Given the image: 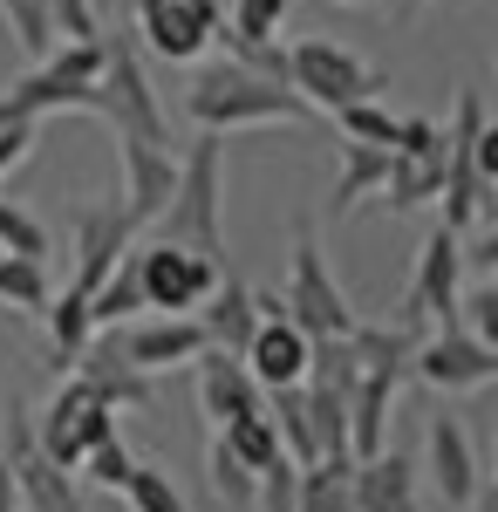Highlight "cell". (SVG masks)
<instances>
[{"instance_id": "6", "label": "cell", "mask_w": 498, "mask_h": 512, "mask_svg": "<svg viewBox=\"0 0 498 512\" xmlns=\"http://www.w3.org/2000/svg\"><path fill=\"white\" fill-rule=\"evenodd\" d=\"M96 69H103V35L96 41H55L35 62V76H21L7 89V103H14L21 117H35V123L62 117V110L96 117Z\"/></svg>"}, {"instance_id": "9", "label": "cell", "mask_w": 498, "mask_h": 512, "mask_svg": "<svg viewBox=\"0 0 498 512\" xmlns=\"http://www.w3.org/2000/svg\"><path fill=\"white\" fill-rule=\"evenodd\" d=\"M458 280H464V239L451 226H430L417 253V274L403 287V328H458Z\"/></svg>"}, {"instance_id": "35", "label": "cell", "mask_w": 498, "mask_h": 512, "mask_svg": "<svg viewBox=\"0 0 498 512\" xmlns=\"http://www.w3.org/2000/svg\"><path fill=\"white\" fill-rule=\"evenodd\" d=\"M0 14H7V35L21 41L28 55H48L55 48V21H48V0H0Z\"/></svg>"}, {"instance_id": "17", "label": "cell", "mask_w": 498, "mask_h": 512, "mask_svg": "<svg viewBox=\"0 0 498 512\" xmlns=\"http://www.w3.org/2000/svg\"><path fill=\"white\" fill-rule=\"evenodd\" d=\"M76 376H89L96 403H110V410H151L157 403V376H144V369L123 362V349H116L110 328L89 335V349L76 355Z\"/></svg>"}, {"instance_id": "14", "label": "cell", "mask_w": 498, "mask_h": 512, "mask_svg": "<svg viewBox=\"0 0 498 512\" xmlns=\"http://www.w3.org/2000/svg\"><path fill=\"white\" fill-rule=\"evenodd\" d=\"M7 472H14V492H21L28 512H82V492L69 485V472L35 451V424L28 417H7Z\"/></svg>"}, {"instance_id": "36", "label": "cell", "mask_w": 498, "mask_h": 512, "mask_svg": "<svg viewBox=\"0 0 498 512\" xmlns=\"http://www.w3.org/2000/svg\"><path fill=\"white\" fill-rule=\"evenodd\" d=\"M335 123H342V137H355V144H396V117L383 110V96H362V103H342L335 110Z\"/></svg>"}, {"instance_id": "38", "label": "cell", "mask_w": 498, "mask_h": 512, "mask_svg": "<svg viewBox=\"0 0 498 512\" xmlns=\"http://www.w3.org/2000/svg\"><path fill=\"white\" fill-rule=\"evenodd\" d=\"M458 328L498 349V287H492V280H485V287H471V294H458Z\"/></svg>"}, {"instance_id": "13", "label": "cell", "mask_w": 498, "mask_h": 512, "mask_svg": "<svg viewBox=\"0 0 498 512\" xmlns=\"http://www.w3.org/2000/svg\"><path fill=\"white\" fill-rule=\"evenodd\" d=\"M69 219H76V267H69V287H76V294H96L103 274L130 253L137 226H130V212H123L116 198H76Z\"/></svg>"}, {"instance_id": "12", "label": "cell", "mask_w": 498, "mask_h": 512, "mask_svg": "<svg viewBox=\"0 0 498 512\" xmlns=\"http://www.w3.org/2000/svg\"><path fill=\"white\" fill-rule=\"evenodd\" d=\"M410 376H417L423 390H444V396L485 390V383L498 376V349H492V342H478V335H464V328H437V335H423V342H417Z\"/></svg>"}, {"instance_id": "18", "label": "cell", "mask_w": 498, "mask_h": 512, "mask_svg": "<svg viewBox=\"0 0 498 512\" xmlns=\"http://www.w3.org/2000/svg\"><path fill=\"white\" fill-rule=\"evenodd\" d=\"M430 485L451 512L471 506V492L485 485V465H478V444L458 417H430Z\"/></svg>"}, {"instance_id": "11", "label": "cell", "mask_w": 498, "mask_h": 512, "mask_svg": "<svg viewBox=\"0 0 498 512\" xmlns=\"http://www.w3.org/2000/svg\"><path fill=\"white\" fill-rule=\"evenodd\" d=\"M137 28V48L157 55V62H198L212 48V28H219V0H137L130 14Z\"/></svg>"}, {"instance_id": "2", "label": "cell", "mask_w": 498, "mask_h": 512, "mask_svg": "<svg viewBox=\"0 0 498 512\" xmlns=\"http://www.w3.org/2000/svg\"><path fill=\"white\" fill-rule=\"evenodd\" d=\"M219 158H226V137L198 130L192 151L178 158V185H171V198H164V212L151 219L157 239H171V246H192V253H205V260H212V267H226V219H219Z\"/></svg>"}, {"instance_id": "10", "label": "cell", "mask_w": 498, "mask_h": 512, "mask_svg": "<svg viewBox=\"0 0 498 512\" xmlns=\"http://www.w3.org/2000/svg\"><path fill=\"white\" fill-rule=\"evenodd\" d=\"M444 185V123L430 117H396V144H389L383 171V205L389 212H417Z\"/></svg>"}, {"instance_id": "45", "label": "cell", "mask_w": 498, "mask_h": 512, "mask_svg": "<svg viewBox=\"0 0 498 512\" xmlns=\"http://www.w3.org/2000/svg\"><path fill=\"white\" fill-rule=\"evenodd\" d=\"M342 7H355V0H342Z\"/></svg>"}, {"instance_id": "16", "label": "cell", "mask_w": 498, "mask_h": 512, "mask_svg": "<svg viewBox=\"0 0 498 512\" xmlns=\"http://www.w3.org/2000/svg\"><path fill=\"white\" fill-rule=\"evenodd\" d=\"M116 349L144 376H171V369H192L198 355H205V328H198V315H157L144 328H130Z\"/></svg>"}, {"instance_id": "32", "label": "cell", "mask_w": 498, "mask_h": 512, "mask_svg": "<svg viewBox=\"0 0 498 512\" xmlns=\"http://www.w3.org/2000/svg\"><path fill=\"white\" fill-rule=\"evenodd\" d=\"M253 506H260V512H301V465H294L287 451H273L267 465H260Z\"/></svg>"}, {"instance_id": "27", "label": "cell", "mask_w": 498, "mask_h": 512, "mask_svg": "<svg viewBox=\"0 0 498 512\" xmlns=\"http://www.w3.org/2000/svg\"><path fill=\"white\" fill-rule=\"evenodd\" d=\"M0 301L21 308V315H41L55 301V280H48V260H28V253H0Z\"/></svg>"}, {"instance_id": "39", "label": "cell", "mask_w": 498, "mask_h": 512, "mask_svg": "<svg viewBox=\"0 0 498 512\" xmlns=\"http://www.w3.org/2000/svg\"><path fill=\"white\" fill-rule=\"evenodd\" d=\"M130 465H137V458H130V444H123V437H110V444L82 451V465H76V472H89L96 485H103V492H116V485L130 478Z\"/></svg>"}, {"instance_id": "31", "label": "cell", "mask_w": 498, "mask_h": 512, "mask_svg": "<svg viewBox=\"0 0 498 512\" xmlns=\"http://www.w3.org/2000/svg\"><path fill=\"white\" fill-rule=\"evenodd\" d=\"M116 492H123V506H130V512H192V506H185V492L171 485V472H157V465H130V478H123Z\"/></svg>"}, {"instance_id": "1", "label": "cell", "mask_w": 498, "mask_h": 512, "mask_svg": "<svg viewBox=\"0 0 498 512\" xmlns=\"http://www.w3.org/2000/svg\"><path fill=\"white\" fill-rule=\"evenodd\" d=\"M185 110H192V123H198V130H212V137L260 130V123H314L307 96H294L287 82H273V76L239 69V62H212V69H198L192 89H185Z\"/></svg>"}, {"instance_id": "30", "label": "cell", "mask_w": 498, "mask_h": 512, "mask_svg": "<svg viewBox=\"0 0 498 512\" xmlns=\"http://www.w3.org/2000/svg\"><path fill=\"white\" fill-rule=\"evenodd\" d=\"M219 444H226V451L239 458V465H246V472H260L273 451H280V437H273V417H267V410H246V417L219 424Z\"/></svg>"}, {"instance_id": "7", "label": "cell", "mask_w": 498, "mask_h": 512, "mask_svg": "<svg viewBox=\"0 0 498 512\" xmlns=\"http://www.w3.org/2000/svg\"><path fill=\"white\" fill-rule=\"evenodd\" d=\"M273 294H280V315L294 321L301 335H348V328L362 321L355 308H348V294L335 287L314 233L294 239V253H287V287H273Z\"/></svg>"}, {"instance_id": "19", "label": "cell", "mask_w": 498, "mask_h": 512, "mask_svg": "<svg viewBox=\"0 0 498 512\" xmlns=\"http://www.w3.org/2000/svg\"><path fill=\"white\" fill-rule=\"evenodd\" d=\"M348 499L355 512H423L417 499V465L403 458V451H369V458H355V472H348Z\"/></svg>"}, {"instance_id": "3", "label": "cell", "mask_w": 498, "mask_h": 512, "mask_svg": "<svg viewBox=\"0 0 498 512\" xmlns=\"http://www.w3.org/2000/svg\"><path fill=\"white\" fill-rule=\"evenodd\" d=\"M96 117L110 123L116 137H137V144H164V151H171V123H164V103H157L151 69H144V48H137L130 28H110V35H103Z\"/></svg>"}, {"instance_id": "26", "label": "cell", "mask_w": 498, "mask_h": 512, "mask_svg": "<svg viewBox=\"0 0 498 512\" xmlns=\"http://www.w3.org/2000/svg\"><path fill=\"white\" fill-rule=\"evenodd\" d=\"M307 390V431H314V458H348V396L328 383H301Z\"/></svg>"}, {"instance_id": "29", "label": "cell", "mask_w": 498, "mask_h": 512, "mask_svg": "<svg viewBox=\"0 0 498 512\" xmlns=\"http://www.w3.org/2000/svg\"><path fill=\"white\" fill-rule=\"evenodd\" d=\"M348 472H355V458H314V465H301V512H355Z\"/></svg>"}, {"instance_id": "41", "label": "cell", "mask_w": 498, "mask_h": 512, "mask_svg": "<svg viewBox=\"0 0 498 512\" xmlns=\"http://www.w3.org/2000/svg\"><path fill=\"white\" fill-rule=\"evenodd\" d=\"M35 130H41V123H7V130H0V178H7L14 164H28V151H35Z\"/></svg>"}, {"instance_id": "5", "label": "cell", "mask_w": 498, "mask_h": 512, "mask_svg": "<svg viewBox=\"0 0 498 512\" xmlns=\"http://www.w3.org/2000/svg\"><path fill=\"white\" fill-rule=\"evenodd\" d=\"M287 89L294 96H307V110L314 117H335L342 103H362V96H383L389 76L383 69H369L355 48H342V41L328 35H307L287 48Z\"/></svg>"}, {"instance_id": "42", "label": "cell", "mask_w": 498, "mask_h": 512, "mask_svg": "<svg viewBox=\"0 0 498 512\" xmlns=\"http://www.w3.org/2000/svg\"><path fill=\"white\" fill-rule=\"evenodd\" d=\"M96 7V21H116V28H130V14H137V0H89Z\"/></svg>"}, {"instance_id": "8", "label": "cell", "mask_w": 498, "mask_h": 512, "mask_svg": "<svg viewBox=\"0 0 498 512\" xmlns=\"http://www.w3.org/2000/svg\"><path fill=\"white\" fill-rule=\"evenodd\" d=\"M137 260V287H144V308L157 315H198V301L226 280V267H212L192 246H171V239H151V246H130Z\"/></svg>"}, {"instance_id": "15", "label": "cell", "mask_w": 498, "mask_h": 512, "mask_svg": "<svg viewBox=\"0 0 498 512\" xmlns=\"http://www.w3.org/2000/svg\"><path fill=\"white\" fill-rule=\"evenodd\" d=\"M116 171H123V192L116 205L130 212V226H151L164 212V198L178 185V158L164 144H137V137H116Z\"/></svg>"}, {"instance_id": "34", "label": "cell", "mask_w": 498, "mask_h": 512, "mask_svg": "<svg viewBox=\"0 0 498 512\" xmlns=\"http://www.w3.org/2000/svg\"><path fill=\"white\" fill-rule=\"evenodd\" d=\"M287 7H294V0H232V7H219V21H226L232 35H246V41H280Z\"/></svg>"}, {"instance_id": "43", "label": "cell", "mask_w": 498, "mask_h": 512, "mask_svg": "<svg viewBox=\"0 0 498 512\" xmlns=\"http://www.w3.org/2000/svg\"><path fill=\"white\" fill-rule=\"evenodd\" d=\"M423 7H430V0H389V14H396V21H417Z\"/></svg>"}, {"instance_id": "25", "label": "cell", "mask_w": 498, "mask_h": 512, "mask_svg": "<svg viewBox=\"0 0 498 512\" xmlns=\"http://www.w3.org/2000/svg\"><path fill=\"white\" fill-rule=\"evenodd\" d=\"M41 321H48V355H55V376H69V369H76V355L89 349V335H96V321H89V294L62 287V294L41 308Z\"/></svg>"}, {"instance_id": "20", "label": "cell", "mask_w": 498, "mask_h": 512, "mask_svg": "<svg viewBox=\"0 0 498 512\" xmlns=\"http://www.w3.org/2000/svg\"><path fill=\"white\" fill-rule=\"evenodd\" d=\"M239 362L253 369V383H260V390L301 383V376H307V335H301V328H294L287 315H260V328L246 335Z\"/></svg>"}, {"instance_id": "21", "label": "cell", "mask_w": 498, "mask_h": 512, "mask_svg": "<svg viewBox=\"0 0 498 512\" xmlns=\"http://www.w3.org/2000/svg\"><path fill=\"white\" fill-rule=\"evenodd\" d=\"M192 369H198V403H205L212 424H232V417H246V410H267V390L253 383V369H246L239 355L205 349Z\"/></svg>"}, {"instance_id": "24", "label": "cell", "mask_w": 498, "mask_h": 512, "mask_svg": "<svg viewBox=\"0 0 498 512\" xmlns=\"http://www.w3.org/2000/svg\"><path fill=\"white\" fill-rule=\"evenodd\" d=\"M198 328H205V349L239 355V349H246V335L260 328V315H253V287H239V280H219V287L198 301Z\"/></svg>"}, {"instance_id": "4", "label": "cell", "mask_w": 498, "mask_h": 512, "mask_svg": "<svg viewBox=\"0 0 498 512\" xmlns=\"http://www.w3.org/2000/svg\"><path fill=\"white\" fill-rule=\"evenodd\" d=\"M478 130H485V96L478 89H458V110H451V130H444V185H437V205H444V219L437 226H451V233H478V226H492L498 212V185L478 171Z\"/></svg>"}, {"instance_id": "44", "label": "cell", "mask_w": 498, "mask_h": 512, "mask_svg": "<svg viewBox=\"0 0 498 512\" xmlns=\"http://www.w3.org/2000/svg\"><path fill=\"white\" fill-rule=\"evenodd\" d=\"M7 123H35V117H21V110H14V103L0 96V130H7Z\"/></svg>"}, {"instance_id": "23", "label": "cell", "mask_w": 498, "mask_h": 512, "mask_svg": "<svg viewBox=\"0 0 498 512\" xmlns=\"http://www.w3.org/2000/svg\"><path fill=\"white\" fill-rule=\"evenodd\" d=\"M335 158H342V171H335V192H328V219L342 226V219L355 212V205H362V198L383 192L389 151H383V144H355V137H342V144H335Z\"/></svg>"}, {"instance_id": "22", "label": "cell", "mask_w": 498, "mask_h": 512, "mask_svg": "<svg viewBox=\"0 0 498 512\" xmlns=\"http://www.w3.org/2000/svg\"><path fill=\"white\" fill-rule=\"evenodd\" d=\"M396 383L389 369H362L355 390H348V458H369L389 444V403H396Z\"/></svg>"}, {"instance_id": "33", "label": "cell", "mask_w": 498, "mask_h": 512, "mask_svg": "<svg viewBox=\"0 0 498 512\" xmlns=\"http://www.w3.org/2000/svg\"><path fill=\"white\" fill-rule=\"evenodd\" d=\"M205 472H212V492H219L232 512H253V485H260V472H246L219 437H212V451H205Z\"/></svg>"}, {"instance_id": "40", "label": "cell", "mask_w": 498, "mask_h": 512, "mask_svg": "<svg viewBox=\"0 0 498 512\" xmlns=\"http://www.w3.org/2000/svg\"><path fill=\"white\" fill-rule=\"evenodd\" d=\"M48 21H55V41H96L103 35V21H96L89 0H48Z\"/></svg>"}, {"instance_id": "28", "label": "cell", "mask_w": 498, "mask_h": 512, "mask_svg": "<svg viewBox=\"0 0 498 512\" xmlns=\"http://www.w3.org/2000/svg\"><path fill=\"white\" fill-rule=\"evenodd\" d=\"M137 308H144V287H137V260L123 253L110 274H103V287L89 294V321H96V328H116V321L137 315Z\"/></svg>"}, {"instance_id": "37", "label": "cell", "mask_w": 498, "mask_h": 512, "mask_svg": "<svg viewBox=\"0 0 498 512\" xmlns=\"http://www.w3.org/2000/svg\"><path fill=\"white\" fill-rule=\"evenodd\" d=\"M0 253H28V260H48V226L35 212H21L14 198H0Z\"/></svg>"}]
</instances>
